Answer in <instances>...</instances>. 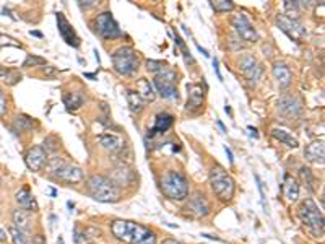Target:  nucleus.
<instances>
[{
  "instance_id": "obj_1",
  "label": "nucleus",
  "mask_w": 325,
  "mask_h": 244,
  "mask_svg": "<svg viewBox=\"0 0 325 244\" xmlns=\"http://www.w3.org/2000/svg\"><path fill=\"white\" fill-rule=\"evenodd\" d=\"M111 231L117 239L129 244H156L155 234L148 228H145L143 224L133 221L116 220L111 224Z\"/></svg>"
},
{
  "instance_id": "obj_2",
  "label": "nucleus",
  "mask_w": 325,
  "mask_h": 244,
  "mask_svg": "<svg viewBox=\"0 0 325 244\" xmlns=\"http://www.w3.org/2000/svg\"><path fill=\"white\" fill-rule=\"evenodd\" d=\"M88 192L91 194L94 200L104 203H114L121 199V192L117 189V185L104 176H91L88 179Z\"/></svg>"
},
{
  "instance_id": "obj_3",
  "label": "nucleus",
  "mask_w": 325,
  "mask_h": 244,
  "mask_svg": "<svg viewBox=\"0 0 325 244\" xmlns=\"http://www.w3.org/2000/svg\"><path fill=\"white\" fill-rule=\"evenodd\" d=\"M161 191L166 197L174 200H182L189 195L187 179L177 171H167L161 178Z\"/></svg>"
},
{
  "instance_id": "obj_4",
  "label": "nucleus",
  "mask_w": 325,
  "mask_h": 244,
  "mask_svg": "<svg viewBox=\"0 0 325 244\" xmlns=\"http://www.w3.org/2000/svg\"><path fill=\"white\" fill-rule=\"evenodd\" d=\"M299 218L306 227L316 234V236H322L323 234V215L316 205V202L308 199L301 203L299 207Z\"/></svg>"
},
{
  "instance_id": "obj_5",
  "label": "nucleus",
  "mask_w": 325,
  "mask_h": 244,
  "mask_svg": "<svg viewBox=\"0 0 325 244\" xmlns=\"http://www.w3.org/2000/svg\"><path fill=\"white\" fill-rule=\"evenodd\" d=\"M210 184L213 192L221 200H231L234 195V181L221 166H213L210 171Z\"/></svg>"
},
{
  "instance_id": "obj_6",
  "label": "nucleus",
  "mask_w": 325,
  "mask_h": 244,
  "mask_svg": "<svg viewBox=\"0 0 325 244\" xmlns=\"http://www.w3.org/2000/svg\"><path fill=\"white\" fill-rule=\"evenodd\" d=\"M112 64L117 73L132 75L139 68V57L132 47H119L112 54Z\"/></svg>"
},
{
  "instance_id": "obj_7",
  "label": "nucleus",
  "mask_w": 325,
  "mask_h": 244,
  "mask_svg": "<svg viewBox=\"0 0 325 244\" xmlns=\"http://www.w3.org/2000/svg\"><path fill=\"white\" fill-rule=\"evenodd\" d=\"M176 83H177L176 72L169 70V68H163L161 72L156 73L155 86L164 100H177V98H179Z\"/></svg>"
},
{
  "instance_id": "obj_8",
  "label": "nucleus",
  "mask_w": 325,
  "mask_h": 244,
  "mask_svg": "<svg viewBox=\"0 0 325 244\" xmlns=\"http://www.w3.org/2000/svg\"><path fill=\"white\" fill-rule=\"evenodd\" d=\"M54 168H52V176L59 181H64V182H80L83 179V171L82 168H78V166L73 164H67L62 163L59 160L52 161Z\"/></svg>"
},
{
  "instance_id": "obj_9",
  "label": "nucleus",
  "mask_w": 325,
  "mask_h": 244,
  "mask_svg": "<svg viewBox=\"0 0 325 244\" xmlns=\"http://www.w3.org/2000/svg\"><path fill=\"white\" fill-rule=\"evenodd\" d=\"M94 23H96V29H98V33H100L103 37L106 39H111V37H117V36H121V28L119 25L116 23V20L112 16V13L109 12H104L101 15H98L96 20H94Z\"/></svg>"
},
{
  "instance_id": "obj_10",
  "label": "nucleus",
  "mask_w": 325,
  "mask_h": 244,
  "mask_svg": "<svg viewBox=\"0 0 325 244\" xmlns=\"http://www.w3.org/2000/svg\"><path fill=\"white\" fill-rule=\"evenodd\" d=\"M239 70L244 73L251 85H257L262 77V67L252 55H244L239 61Z\"/></svg>"
},
{
  "instance_id": "obj_11",
  "label": "nucleus",
  "mask_w": 325,
  "mask_h": 244,
  "mask_svg": "<svg viewBox=\"0 0 325 244\" xmlns=\"http://www.w3.org/2000/svg\"><path fill=\"white\" fill-rule=\"evenodd\" d=\"M233 26L236 29V33H238L244 41L247 43H255L259 39V34L257 31L254 29V26L251 25V22L247 20V16L245 15H236L233 18Z\"/></svg>"
},
{
  "instance_id": "obj_12",
  "label": "nucleus",
  "mask_w": 325,
  "mask_h": 244,
  "mask_svg": "<svg viewBox=\"0 0 325 244\" xmlns=\"http://www.w3.org/2000/svg\"><path fill=\"white\" fill-rule=\"evenodd\" d=\"M277 23L278 26L281 28L283 33H286L291 39H294V41H301V37L306 34V29H304L296 20H291L288 18L286 15H280L277 16Z\"/></svg>"
},
{
  "instance_id": "obj_13",
  "label": "nucleus",
  "mask_w": 325,
  "mask_h": 244,
  "mask_svg": "<svg viewBox=\"0 0 325 244\" xmlns=\"http://www.w3.org/2000/svg\"><path fill=\"white\" fill-rule=\"evenodd\" d=\"M57 26H59V33H61L62 39L72 47H78L80 46V37L77 36L73 26L67 22V18L64 16V13H57Z\"/></svg>"
},
{
  "instance_id": "obj_14",
  "label": "nucleus",
  "mask_w": 325,
  "mask_h": 244,
  "mask_svg": "<svg viewBox=\"0 0 325 244\" xmlns=\"http://www.w3.org/2000/svg\"><path fill=\"white\" fill-rule=\"evenodd\" d=\"M47 160V152L43 146H33V148H29L28 153L25 155V161L26 166L31 171H39L44 166Z\"/></svg>"
},
{
  "instance_id": "obj_15",
  "label": "nucleus",
  "mask_w": 325,
  "mask_h": 244,
  "mask_svg": "<svg viewBox=\"0 0 325 244\" xmlns=\"http://www.w3.org/2000/svg\"><path fill=\"white\" fill-rule=\"evenodd\" d=\"M185 210L189 213H192L194 217H205V215H208V212H210V205H208V202H206L203 194L195 192L189 199V203H187Z\"/></svg>"
},
{
  "instance_id": "obj_16",
  "label": "nucleus",
  "mask_w": 325,
  "mask_h": 244,
  "mask_svg": "<svg viewBox=\"0 0 325 244\" xmlns=\"http://www.w3.org/2000/svg\"><path fill=\"white\" fill-rule=\"evenodd\" d=\"M304 155H306V158L312 163H317V164H323V158H325V146H323V142L322 140H317V142H312L308 145L306 152H304Z\"/></svg>"
},
{
  "instance_id": "obj_17",
  "label": "nucleus",
  "mask_w": 325,
  "mask_h": 244,
  "mask_svg": "<svg viewBox=\"0 0 325 244\" xmlns=\"http://www.w3.org/2000/svg\"><path fill=\"white\" fill-rule=\"evenodd\" d=\"M278 109L281 114L284 116H298L301 112V104L299 101L296 100V98H293V96H283L281 100L278 101Z\"/></svg>"
},
{
  "instance_id": "obj_18",
  "label": "nucleus",
  "mask_w": 325,
  "mask_h": 244,
  "mask_svg": "<svg viewBox=\"0 0 325 244\" xmlns=\"http://www.w3.org/2000/svg\"><path fill=\"white\" fill-rule=\"evenodd\" d=\"M16 202L20 203V207L26 212H37V202L34 200V197L29 194V189L23 187L16 192Z\"/></svg>"
},
{
  "instance_id": "obj_19",
  "label": "nucleus",
  "mask_w": 325,
  "mask_h": 244,
  "mask_svg": "<svg viewBox=\"0 0 325 244\" xmlns=\"http://www.w3.org/2000/svg\"><path fill=\"white\" fill-rule=\"evenodd\" d=\"M173 122H174V117L171 114H167V112L158 114V116H156V119H155V127L151 130H148V135L155 137L156 134H160V132H166L173 125Z\"/></svg>"
},
{
  "instance_id": "obj_20",
  "label": "nucleus",
  "mask_w": 325,
  "mask_h": 244,
  "mask_svg": "<svg viewBox=\"0 0 325 244\" xmlns=\"http://www.w3.org/2000/svg\"><path fill=\"white\" fill-rule=\"evenodd\" d=\"M273 75L281 88H286L291 83V70L288 65L284 64H275L273 65Z\"/></svg>"
},
{
  "instance_id": "obj_21",
  "label": "nucleus",
  "mask_w": 325,
  "mask_h": 244,
  "mask_svg": "<svg viewBox=\"0 0 325 244\" xmlns=\"http://www.w3.org/2000/svg\"><path fill=\"white\" fill-rule=\"evenodd\" d=\"M187 91H189V103L187 106L192 107V109H197L200 107L203 103V91L200 85H187Z\"/></svg>"
},
{
  "instance_id": "obj_22",
  "label": "nucleus",
  "mask_w": 325,
  "mask_h": 244,
  "mask_svg": "<svg viewBox=\"0 0 325 244\" xmlns=\"http://www.w3.org/2000/svg\"><path fill=\"white\" fill-rule=\"evenodd\" d=\"M283 192L284 195H286V199L290 202H294V200H298L299 197V185L298 182L294 181L291 176H284V182H283Z\"/></svg>"
},
{
  "instance_id": "obj_23",
  "label": "nucleus",
  "mask_w": 325,
  "mask_h": 244,
  "mask_svg": "<svg viewBox=\"0 0 325 244\" xmlns=\"http://www.w3.org/2000/svg\"><path fill=\"white\" fill-rule=\"evenodd\" d=\"M98 140H100V143L104 146L106 150H109V152H117V150L122 148V140L117 135L103 134V135L98 137Z\"/></svg>"
},
{
  "instance_id": "obj_24",
  "label": "nucleus",
  "mask_w": 325,
  "mask_h": 244,
  "mask_svg": "<svg viewBox=\"0 0 325 244\" xmlns=\"http://www.w3.org/2000/svg\"><path fill=\"white\" fill-rule=\"evenodd\" d=\"M139 95L140 98H142V101L145 103V101H153L155 100V91H153V86H151V83L146 80V78H140L139 80Z\"/></svg>"
},
{
  "instance_id": "obj_25",
  "label": "nucleus",
  "mask_w": 325,
  "mask_h": 244,
  "mask_svg": "<svg viewBox=\"0 0 325 244\" xmlns=\"http://www.w3.org/2000/svg\"><path fill=\"white\" fill-rule=\"evenodd\" d=\"M13 221L16 224V230H20V231L29 230V223H31V220H29V213L23 209H18L13 212Z\"/></svg>"
},
{
  "instance_id": "obj_26",
  "label": "nucleus",
  "mask_w": 325,
  "mask_h": 244,
  "mask_svg": "<svg viewBox=\"0 0 325 244\" xmlns=\"http://www.w3.org/2000/svg\"><path fill=\"white\" fill-rule=\"evenodd\" d=\"M272 135L275 137V139L277 140H280V142H283V143H286L288 146H293V148H296V146L299 145L298 143V140L294 139L293 135H290L286 130H281V129H273L272 130Z\"/></svg>"
},
{
  "instance_id": "obj_27",
  "label": "nucleus",
  "mask_w": 325,
  "mask_h": 244,
  "mask_svg": "<svg viewBox=\"0 0 325 244\" xmlns=\"http://www.w3.org/2000/svg\"><path fill=\"white\" fill-rule=\"evenodd\" d=\"M127 103L130 106L132 112H140L143 109V101L142 98L137 95L135 91H127Z\"/></svg>"
},
{
  "instance_id": "obj_28",
  "label": "nucleus",
  "mask_w": 325,
  "mask_h": 244,
  "mask_svg": "<svg viewBox=\"0 0 325 244\" xmlns=\"http://www.w3.org/2000/svg\"><path fill=\"white\" fill-rule=\"evenodd\" d=\"M64 103H65L68 111H73V109H77V107H80L83 104V96L80 93H70L68 96L64 98Z\"/></svg>"
},
{
  "instance_id": "obj_29",
  "label": "nucleus",
  "mask_w": 325,
  "mask_h": 244,
  "mask_svg": "<svg viewBox=\"0 0 325 244\" xmlns=\"http://www.w3.org/2000/svg\"><path fill=\"white\" fill-rule=\"evenodd\" d=\"M33 125H34V121L31 119V117H28V116H16L15 127H18L20 130H29V129H33Z\"/></svg>"
},
{
  "instance_id": "obj_30",
  "label": "nucleus",
  "mask_w": 325,
  "mask_h": 244,
  "mask_svg": "<svg viewBox=\"0 0 325 244\" xmlns=\"http://www.w3.org/2000/svg\"><path fill=\"white\" fill-rule=\"evenodd\" d=\"M210 5L215 12H231L234 8V4L230 2V0H215V2H212Z\"/></svg>"
},
{
  "instance_id": "obj_31",
  "label": "nucleus",
  "mask_w": 325,
  "mask_h": 244,
  "mask_svg": "<svg viewBox=\"0 0 325 244\" xmlns=\"http://www.w3.org/2000/svg\"><path fill=\"white\" fill-rule=\"evenodd\" d=\"M10 234H12L13 244H29V239L25 234V231H20L16 228H10Z\"/></svg>"
},
{
  "instance_id": "obj_32",
  "label": "nucleus",
  "mask_w": 325,
  "mask_h": 244,
  "mask_svg": "<svg viewBox=\"0 0 325 244\" xmlns=\"http://www.w3.org/2000/svg\"><path fill=\"white\" fill-rule=\"evenodd\" d=\"M284 8H286V12L290 13L288 18H291V20L298 18V15H299V4L298 2H290V0H286V2H284Z\"/></svg>"
},
{
  "instance_id": "obj_33",
  "label": "nucleus",
  "mask_w": 325,
  "mask_h": 244,
  "mask_svg": "<svg viewBox=\"0 0 325 244\" xmlns=\"http://www.w3.org/2000/svg\"><path fill=\"white\" fill-rule=\"evenodd\" d=\"M299 174H301V179L308 184V187L312 189V182H314V179H312V171H311L309 168H301Z\"/></svg>"
},
{
  "instance_id": "obj_34",
  "label": "nucleus",
  "mask_w": 325,
  "mask_h": 244,
  "mask_svg": "<svg viewBox=\"0 0 325 244\" xmlns=\"http://www.w3.org/2000/svg\"><path fill=\"white\" fill-rule=\"evenodd\" d=\"M46 61L41 57H34V55H28L26 57V61L23 64V67H31V65H44Z\"/></svg>"
},
{
  "instance_id": "obj_35",
  "label": "nucleus",
  "mask_w": 325,
  "mask_h": 244,
  "mask_svg": "<svg viewBox=\"0 0 325 244\" xmlns=\"http://www.w3.org/2000/svg\"><path fill=\"white\" fill-rule=\"evenodd\" d=\"M5 78L8 80V85H15L16 82L22 80V73H20V72H15V70H8L7 75H5ZM7 80H5V82H7Z\"/></svg>"
},
{
  "instance_id": "obj_36",
  "label": "nucleus",
  "mask_w": 325,
  "mask_h": 244,
  "mask_svg": "<svg viewBox=\"0 0 325 244\" xmlns=\"http://www.w3.org/2000/svg\"><path fill=\"white\" fill-rule=\"evenodd\" d=\"M146 68L151 70V72H161L164 68V64L158 62V61H148V62H146Z\"/></svg>"
},
{
  "instance_id": "obj_37",
  "label": "nucleus",
  "mask_w": 325,
  "mask_h": 244,
  "mask_svg": "<svg viewBox=\"0 0 325 244\" xmlns=\"http://www.w3.org/2000/svg\"><path fill=\"white\" fill-rule=\"evenodd\" d=\"M7 112V100H5V95L0 90V116H4Z\"/></svg>"
},
{
  "instance_id": "obj_38",
  "label": "nucleus",
  "mask_w": 325,
  "mask_h": 244,
  "mask_svg": "<svg viewBox=\"0 0 325 244\" xmlns=\"http://www.w3.org/2000/svg\"><path fill=\"white\" fill-rule=\"evenodd\" d=\"M213 67H215V72H216V75H218V78H220V80H223V77L220 73V62H218V59H213Z\"/></svg>"
},
{
  "instance_id": "obj_39",
  "label": "nucleus",
  "mask_w": 325,
  "mask_h": 244,
  "mask_svg": "<svg viewBox=\"0 0 325 244\" xmlns=\"http://www.w3.org/2000/svg\"><path fill=\"white\" fill-rule=\"evenodd\" d=\"M224 152H226V155H228V158H230V163L233 164L234 163V158H233V152L228 148V146H224Z\"/></svg>"
},
{
  "instance_id": "obj_40",
  "label": "nucleus",
  "mask_w": 325,
  "mask_h": 244,
  "mask_svg": "<svg viewBox=\"0 0 325 244\" xmlns=\"http://www.w3.org/2000/svg\"><path fill=\"white\" fill-rule=\"evenodd\" d=\"M5 239H7V233L2 228H0V242H4Z\"/></svg>"
},
{
  "instance_id": "obj_41",
  "label": "nucleus",
  "mask_w": 325,
  "mask_h": 244,
  "mask_svg": "<svg viewBox=\"0 0 325 244\" xmlns=\"http://www.w3.org/2000/svg\"><path fill=\"white\" fill-rule=\"evenodd\" d=\"M197 49H199V51H200V52H202V54H203L205 57H210V54H208V52H206V51H205V49H203L202 46H199V44H197Z\"/></svg>"
},
{
  "instance_id": "obj_42",
  "label": "nucleus",
  "mask_w": 325,
  "mask_h": 244,
  "mask_svg": "<svg viewBox=\"0 0 325 244\" xmlns=\"http://www.w3.org/2000/svg\"><path fill=\"white\" fill-rule=\"evenodd\" d=\"M247 129H249V130L252 132V135L255 137V139H257V137H259V134H257V129H254V127H252V125H249V127H247Z\"/></svg>"
},
{
  "instance_id": "obj_43",
  "label": "nucleus",
  "mask_w": 325,
  "mask_h": 244,
  "mask_svg": "<svg viewBox=\"0 0 325 244\" xmlns=\"http://www.w3.org/2000/svg\"><path fill=\"white\" fill-rule=\"evenodd\" d=\"M163 244H181L179 241H176V239H164Z\"/></svg>"
},
{
  "instance_id": "obj_44",
  "label": "nucleus",
  "mask_w": 325,
  "mask_h": 244,
  "mask_svg": "<svg viewBox=\"0 0 325 244\" xmlns=\"http://www.w3.org/2000/svg\"><path fill=\"white\" fill-rule=\"evenodd\" d=\"M7 72H8V70H5V68L0 67V77H5V75H7Z\"/></svg>"
},
{
  "instance_id": "obj_45",
  "label": "nucleus",
  "mask_w": 325,
  "mask_h": 244,
  "mask_svg": "<svg viewBox=\"0 0 325 244\" xmlns=\"http://www.w3.org/2000/svg\"><path fill=\"white\" fill-rule=\"evenodd\" d=\"M31 36H36V37H43V34L39 31H31Z\"/></svg>"
},
{
  "instance_id": "obj_46",
  "label": "nucleus",
  "mask_w": 325,
  "mask_h": 244,
  "mask_svg": "<svg viewBox=\"0 0 325 244\" xmlns=\"http://www.w3.org/2000/svg\"><path fill=\"white\" fill-rule=\"evenodd\" d=\"M85 77L91 78V80H94V78H96V75H94V73H85Z\"/></svg>"
},
{
  "instance_id": "obj_47",
  "label": "nucleus",
  "mask_w": 325,
  "mask_h": 244,
  "mask_svg": "<svg viewBox=\"0 0 325 244\" xmlns=\"http://www.w3.org/2000/svg\"><path fill=\"white\" fill-rule=\"evenodd\" d=\"M224 111H226V112H228V114H231V107H230L228 104H226V107H224Z\"/></svg>"
},
{
  "instance_id": "obj_48",
  "label": "nucleus",
  "mask_w": 325,
  "mask_h": 244,
  "mask_svg": "<svg viewBox=\"0 0 325 244\" xmlns=\"http://www.w3.org/2000/svg\"><path fill=\"white\" fill-rule=\"evenodd\" d=\"M218 125L221 127V130H223V132L226 130V129H224V125H223V122H221V121H218Z\"/></svg>"
},
{
  "instance_id": "obj_49",
  "label": "nucleus",
  "mask_w": 325,
  "mask_h": 244,
  "mask_svg": "<svg viewBox=\"0 0 325 244\" xmlns=\"http://www.w3.org/2000/svg\"><path fill=\"white\" fill-rule=\"evenodd\" d=\"M0 184H2V179H0Z\"/></svg>"
}]
</instances>
